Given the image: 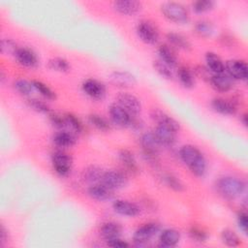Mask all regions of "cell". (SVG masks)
Here are the masks:
<instances>
[{"instance_id": "21", "label": "cell", "mask_w": 248, "mask_h": 248, "mask_svg": "<svg viewBox=\"0 0 248 248\" xmlns=\"http://www.w3.org/2000/svg\"><path fill=\"white\" fill-rule=\"evenodd\" d=\"M88 195L99 202H105L111 198L112 196V190L108 189L107 186H105L102 183H96L89 186L87 190Z\"/></svg>"}, {"instance_id": "15", "label": "cell", "mask_w": 248, "mask_h": 248, "mask_svg": "<svg viewBox=\"0 0 248 248\" xmlns=\"http://www.w3.org/2000/svg\"><path fill=\"white\" fill-rule=\"evenodd\" d=\"M114 10L124 16H134L141 11L142 5L136 0H118L113 3Z\"/></svg>"}, {"instance_id": "1", "label": "cell", "mask_w": 248, "mask_h": 248, "mask_svg": "<svg viewBox=\"0 0 248 248\" xmlns=\"http://www.w3.org/2000/svg\"><path fill=\"white\" fill-rule=\"evenodd\" d=\"M179 157L193 174L198 177H202L205 174L206 160L199 148L191 144L183 145L179 150Z\"/></svg>"}, {"instance_id": "35", "label": "cell", "mask_w": 248, "mask_h": 248, "mask_svg": "<svg viewBox=\"0 0 248 248\" xmlns=\"http://www.w3.org/2000/svg\"><path fill=\"white\" fill-rule=\"evenodd\" d=\"M166 185L168 187H170V189H172L173 191L176 192H181L184 190V185L181 182V180L179 178H177L175 175L171 174V173H167L164 175L163 177Z\"/></svg>"}, {"instance_id": "44", "label": "cell", "mask_w": 248, "mask_h": 248, "mask_svg": "<svg viewBox=\"0 0 248 248\" xmlns=\"http://www.w3.org/2000/svg\"><path fill=\"white\" fill-rule=\"evenodd\" d=\"M237 225L243 233L247 232L248 220H247V214L245 212H239L237 214Z\"/></svg>"}, {"instance_id": "30", "label": "cell", "mask_w": 248, "mask_h": 248, "mask_svg": "<svg viewBox=\"0 0 248 248\" xmlns=\"http://www.w3.org/2000/svg\"><path fill=\"white\" fill-rule=\"evenodd\" d=\"M88 121H89V123L92 126H94L99 131L107 132V131H108L110 129L109 122L105 117H103L102 115H99L97 113L90 114L88 116Z\"/></svg>"}, {"instance_id": "42", "label": "cell", "mask_w": 248, "mask_h": 248, "mask_svg": "<svg viewBox=\"0 0 248 248\" xmlns=\"http://www.w3.org/2000/svg\"><path fill=\"white\" fill-rule=\"evenodd\" d=\"M189 235L190 237L196 241V242H204L206 241L207 239V233L205 231H203L202 229L199 228V227H192L190 230H189Z\"/></svg>"}, {"instance_id": "3", "label": "cell", "mask_w": 248, "mask_h": 248, "mask_svg": "<svg viewBox=\"0 0 248 248\" xmlns=\"http://www.w3.org/2000/svg\"><path fill=\"white\" fill-rule=\"evenodd\" d=\"M161 12L165 17L177 24H183L189 20L187 9L177 2H166L162 4Z\"/></svg>"}, {"instance_id": "12", "label": "cell", "mask_w": 248, "mask_h": 248, "mask_svg": "<svg viewBox=\"0 0 248 248\" xmlns=\"http://www.w3.org/2000/svg\"><path fill=\"white\" fill-rule=\"evenodd\" d=\"M81 87L83 92L94 100H102L106 95L105 85L101 81L94 78L84 80Z\"/></svg>"}, {"instance_id": "11", "label": "cell", "mask_w": 248, "mask_h": 248, "mask_svg": "<svg viewBox=\"0 0 248 248\" xmlns=\"http://www.w3.org/2000/svg\"><path fill=\"white\" fill-rule=\"evenodd\" d=\"M108 114L111 121L119 127H129L133 117V115L116 103L109 106Z\"/></svg>"}, {"instance_id": "27", "label": "cell", "mask_w": 248, "mask_h": 248, "mask_svg": "<svg viewBox=\"0 0 248 248\" xmlns=\"http://www.w3.org/2000/svg\"><path fill=\"white\" fill-rule=\"evenodd\" d=\"M167 39L171 46H175L178 49H182V50L191 49V43L182 34H179L176 32H169L167 34Z\"/></svg>"}, {"instance_id": "46", "label": "cell", "mask_w": 248, "mask_h": 248, "mask_svg": "<svg viewBox=\"0 0 248 248\" xmlns=\"http://www.w3.org/2000/svg\"><path fill=\"white\" fill-rule=\"evenodd\" d=\"M9 239V232L8 230L4 227V225H1V230H0V244L3 246Z\"/></svg>"}, {"instance_id": "17", "label": "cell", "mask_w": 248, "mask_h": 248, "mask_svg": "<svg viewBox=\"0 0 248 248\" xmlns=\"http://www.w3.org/2000/svg\"><path fill=\"white\" fill-rule=\"evenodd\" d=\"M109 79L112 84L118 87H130L136 83V78L126 71H114L110 74Z\"/></svg>"}, {"instance_id": "6", "label": "cell", "mask_w": 248, "mask_h": 248, "mask_svg": "<svg viewBox=\"0 0 248 248\" xmlns=\"http://www.w3.org/2000/svg\"><path fill=\"white\" fill-rule=\"evenodd\" d=\"M137 34L139 38L148 45H154L159 39V32L156 26L148 21L141 20L137 25Z\"/></svg>"}, {"instance_id": "2", "label": "cell", "mask_w": 248, "mask_h": 248, "mask_svg": "<svg viewBox=\"0 0 248 248\" xmlns=\"http://www.w3.org/2000/svg\"><path fill=\"white\" fill-rule=\"evenodd\" d=\"M217 190L225 199L234 200L244 192L245 183L235 176L227 175L217 181Z\"/></svg>"}, {"instance_id": "41", "label": "cell", "mask_w": 248, "mask_h": 248, "mask_svg": "<svg viewBox=\"0 0 248 248\" xmlns=\"http://www.w3.org/2000/svg\"><path fill=\"white\" fill-rule=\"evenodd\" d=\"M27 104H28V106L32 108V109H34V110H36V111H38V112H42V113H48L49 112V107L45 103V102H43V101H41V100H38V99H28L27 100Z\"/></svg>"}, {"instance_id": "10", "label": "cell", "mask_w": 248, "mask_h": 248, "mask_svg": "<svg viewBox=\"0 0 248 248\" xmlns=\"http://www.w3.org/2000/svg\"><path fill=\"white\" fill-rule=\"evenodd\" d=\"M225 71L232 79L246 80L247 78V64L243 60L232 59L227 61Z\"/></svg>"}, {"instance_id": "33", "label": "cell", "mask_w": 248, "mask_h": 248, "mask_svg": "<svg viewBox=\"0 0 248 248\" xmlns=\"http://www.w3.org/2000/svg\"><path fill=\"white\" fill-rule=\"evenodd\" d=\"M32 84L34 86V89H36L46 100H54L56 98L55 92L50 87H48L46 83L40 80H33Z\"/></svg>"}, {"instance_id": "34", "label": "cell", "mask_w": 248, "mask_h": 248, "mask_svg": "<svg viewBox=\"0 0 248 248\" xmlns=\"http://www.w3.org/2000/svg\"><path fill=\"white\" fill-rule=\"evenodd\" d=\"M48 67L56 72H68L70 70L69 62L62 57H54L48 61Z\"/></svg>"}, {"instance_id": "37", "label": "cell", "mask_w": 248, "mask_h": 248, "mask_svg": "<svg viewBox=\"0 0 248 248\" xmlns=\"http://www.w3.org/2000/svg\"><path fill=\"white\" fill-rule=\"evenodd\" d=\"M153 66H154V69L157 71V73L159 75H161L163 78H168V79H171L173 78V74H172V71H171L172 68H170L169 65L165 64L160 59L154 61Z\"/></svg>"}, {"instance_id": "29", "label": "cell", "mask_w": 248, "mask_h": 248, "mask_svg": "<svg viewBox=\"0 0 248 248\" xmlns=\"http://www.w3.org/2000/svg\"><path fill=\"white\" fill-rule=\"evenodd\" d=\"M177 77H178V79H179L180 83L184 87L192 88L195 85L194 75L192 74V72L188 68H186L184 66L179 67L178 71H177Z\"/></svg>"}, {"instance_id": "7", "label": "cell", "mask_w": 248, "mask_h": 248, "mask_svg": "<svg viewBox=\"0 0 248 248\" xmlns=\"http://www.w3.org/2000/svg\"><path fill=\"white\" fill-rule=\"evenodd\" d=\"M100 182L113 191L125 187L127 184V177L123 172L119 170H110L104 171Z\"/></svg>"}, {"instance_id": "20", "label": "cell", "mask_w": 248, "mask_h": 248, "mask_svg": "<svg viewBox=\"0 0 248 248\" xmlns=\"http://www.w3.org/2000/svg\"><path fill=\"white\" fill-rule=\"evenodd\" d=\"M154 134L162 146H171L175 142L176 132L170 128L157 125L154 130Z\"/></svg>"}, {"instance_id": "16", "label": "cell", "mask_w": 248, "mask_h": 248, "mask_svg": "<svg viewBox=\"0 0 248 248\" xmlns=\"http://www.w3.org/2000/svg\"><path fill=\"white\" fill-rule=\"evenodd\" d=\"M15 57L20 65L26 68H34L38 65V57L36 53L28 47H19Z\"/></svg>"}, {"instance_id": "4", "label": "cell", "mask_w": 248, "mask_h": 248, "mask_svg": "<svg viewBox=\"0 0 248 248\" xmlns=\"http://www.w3.org/2000/svg\"><path fill=\"white\" fill-rule=\"evenodd\" d=\"M51 163L55 172L62 176H68L72 170L73 159L63 150H56L51 154Z\"/></svg>"}, {"instance_id": "13", "label": "cell", "mask_w": 248, "mask_h": 248, "mask_svg": "<svg viewBox=\"0 0 248 248\" xmlns=\"http://www.w3.org/2000/svg\"><path fill=\"white\" fill-rule=\"evenodd\" d=\"M209 81L211 86L219 92H228L233 86V79L225 72L211 75Z\"/></svg>"}, {"instance_id": "18", "label": "cell", "mask_w": 248, "mask_h": 248, "mask_svg": "<svg viewBox=\"0 0 248 248\" xmlns=\"http://www.w3.org/2000/svg\"><path fill=\"white\" fill-rule=\"evenodd\" d=\"M211 108L223 115H232L236 111V106L233 102L224 98H214L211 101Z\"/></svg>"}, {"instance_id": "26", "label": "cell", "mask_w": 248, "mask_h": 248, "mask_svg": "<svg viewBox=\"0 0 248 248\" xmlns=\"http://www.w3.org/2000/svg\"><path fill=\"white\" fill-rule=\"evenodd\" d=\"M53 142L60 148L72 147L76 143L75 136L67 131H59L53 136Z\"/></svg>"}, {"instance_id": "36", "label": "cell", "mask_w": 248, "mask_h": 248, "mask_svg": "<svg viewBox=\"0 0 248 248\" xmlns=\"http://www.w3.org/2000/svg\"><path fill=\"white\" fill-rule=\"evenodd\" d=\"M14 87L21 95H30L34 89L32 82H30L26 79H23V78L16 79L14 82Z\"/></svg>"}, {"instance_id": "31", "label": "cell", "mask_w": 248, "mask_h": 248, "mask_svg": "<svg viewBox=\"0 0 248 248\" xmlns=\"http://www.w3.org/2000/svg\"><path fill=\"white\" fill-rule=\"evenodd\" d=\"M195 30L200 36L207 38V37H210L213 34L214 26L210 21L202 19V20H199L195 24Z\"/></svg>"}, {"instance_id": "5", "label": "cell", "mask_w": 248, "mask_h": 248, "mask_svg": "<svg viewBox=\"0 0 248 248\" xmlns=\"http://www.w3.org/2000/svg\"><path fill=\"white\" fill-rule=\"evenodd\" d=\"M160 231V225L156 222H149L139 227L133 235V240L137 246L145 245Z\"/></svg>"}, {"instance_id": "43", "label": "cell", "mask_w": 248, "mask_h": 248, "mask_svg": "<svg viewBox=\"0 0 248 248\" xmlns=\"http://www.w3.org/2000/svg\"><path fill=\"white\" fill-rule=\"evenodd\" d=\"M49 120L51 124L57 128H64L66 126L65 117L57 114V113H51L49 115Z\"/></svg>"}, {"instance_id": "22", "label": "cell", "mask_w": 248, "mask_h": 248, "mask_svg": "<svg viewBox=\"0 0 248 248\" xmlns=\"http://www.w3.org/2000/svg\"><path fill=\"white\" fill-rule=\"evenodd\" d=\"M180 240V232L175 229L164 230L159 237L160 246L165 248L174 247Z\"/></svg>"}, {"instance_id": "40", "label": "cell", "mask_w": 248, "mask_h": 248, "mask_svg": "<svg viewBox=\"0 0 248 248\" xmlns=\"http://www.w3.org/2000/svg\"><path fill=\"white\" fill-rule=\"evenodd\" d=\"M66 125H69L76 133H81L83 130V125L80 119L73 113H67L65 116Z\"/></svg>"}, {"instance_id": "28", "label": "cell", "mask_w": 248, "mask_h": 248, "mask_svg": "<svg viewBox=\"0 0 248 248\" xmlns=\"http://www.w3.org/2000/svg\"><path fill=\"white\" fill-rule=\"evenodd\" d=\"M103 173L104 171L101 168L97 166H89L82 171V179L91 185L96 184L101 181Z\"/></svg>"}, {"instance_id": "24", "label": "cell", "mask_w": 248, "mask_h": 248, "mask_svg": "<svg viewBox=\"0 0 248 248\" xmlns=\"http://www.w3.org/2000/svg\"><path fill=\"white\" fill-rule=\"evenodd\" d=\"M205 62L207 65V69L210 70L213 74H219L225 72V63L223 60L212 51H208L205 54Z\"/></svg>"}, {"instance_id": "47", "label": "cell", "mask_w": 248, "mask_h": 248, "mask_svg": "<svg viewBox=\"0 0 248 248\" xmlns=\"http://www.w3.org/2000/svg\"><path fill=\"white\" fill-rule=\"evenodd\" d=\"M240 121L242 122V124H243L244 126H247V115H246L245 113L240 116Z\"/></svg>"}, {"instance_id": "45", "label": "cell", "mask_w": 248, "mask_h": 248, "mask_svg": "<svg viewBox=\"0 0 248 248\" xmlns=\"http://www.w3.org/2000/svg\"><path fill=\"white\" fill-rule=\"evenodd\" d=\"M107 243H108V246L114 247V248H126V247H129V243H127L126 241L120 239V237L112 239V240H109Z\"/></svg>"}, {"instance_id": "8", "label": "cell", "mask_w": 248, "mask_h": 248, "mask_svg": "<svg viewBox=\"0 0 248 248\" xmlns=\"http://www.w3.org/2000/svg\"><path fill=\"white\" fill-rule=\"evenodd\" d=\"M116 100V104L122 107L133 116H138V114L141 110L140 101L133 94L122 92L117 95Z\"/></svg>"}, {"instance_id": "39", "label": "cell", "mask_w": 248, "mask_h": 248, "mask_svg": "<svg viewBox=\"0 0 248 248\" xmlns=\"http://www.w3.org/2000/svg\"><path fill=\"white\" fill-rule=\"evenodd\" d=\"M18 48L16 43L12 39H3L1 41V51L6 55H16Z\"/></svg>"}, {"instance_id": "9", "label": "cell", "mask_w": 248, "mask_h": 248, "mask_svg": "<svg viewBox=\"0 0 248 248\" xmlns=\"http://www.w3.org/2000/svg\"><path fill=\"white\" fill-rule=\"evenodd\" d=\"M150 116L159 126H164V127L170 128L176 133L180 129V124L176 119H174L173 117L169 115L167 112H165L164 110H162L158 108H153L151 109Z\"/></svg>"}, {"instance_id": "25", "label": "cell", "mask_w": 248, "mask_h": 248, "mask_svg": "<svg viewBox=\"0 0 248 248\" xmlns=\"http://www.w3.org/2000/svg\"><path fill=\"white\" fill-rule=\"evenodd\" d=\"M158 54H159L160 60L163 61L165 64L169 65L170 68H174L177 66V63H178L177 57L173 52V50L171 49V47H170V46L161 45L158 48Z\"/></svg>"}, {"instance_id": "38", "label": "cell", "mask_w": 248, "mask_h": 248, "mask_svg": "<svg viewBox=\"0 0 248 248\" xmlns=\"http://www.w3.org/2000/svg\"><path fill=\"white\" fill-rule=\"evenodd\" d=\"M215 5L214 1L211 0H198L192 4L193 10L197 14H202L210 11Z\"/></svg>"}, {"instance_id": "19", "label": "cell", "mask_w": 248, "mask_h": 248, "mask_svg": "<svg viewBox=\"0 0 248 248\" xmlns=\"http://www.w3.org/2000/svg\"><path fill=\"white\" fill-rule=\"evenodd\" d=\"M100 233L102 237L108 242L109 240L115 239L120 237L122 233V227L120 224L109 221L107 223H104L100 229Z\"/></svg>"}, {"instance_id": "14", "label": "cell", "mask_w": 248, "mask_h": 248, "mask_svg": "<svg viewBox=\"0 0 248 248\" xmlns=\"http://www.w3.org/2000/svg\"><path fill=\"white\" fill-rule=\"evenodd\" d=\"M112 208L116 213L126 217H136L140 212V208L138 204L124 200H116L112 203Z\"/></svg>"}, {"instance_id": "23", "label": "cell", "mask_w": 248, "mask_h": 248, "mask_svg": "<svg viewBox=\"0 0 248 248\" xmlns=\"http://www.w3.org/2000/svg\"><path fill=\"white\" fill-rule=\"evenodd\" d=\"M119 160L124 168L131 173H137L139 171V165L134 154L128 149H121L118 153Z\"/></svg>"}, {"instance_id": "32", "label": "cell", "mask_w": 248, "mask_h": 248, "mask_svg": "<svg viewBox=\"0 0 248 248\" xmlns=\"http://www.w3.org/2000/svg\"><path fill=\"white\" fill-rule=\"evenodd\" d=\"M221 239L224 244L231 247L238 246L240 243V239L238 235L231 229H225L221 232Z\"/></svg>"}]
</instances>
